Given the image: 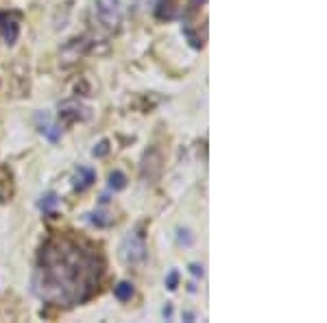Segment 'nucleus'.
Listing matches in <instances>:
<instances>
[{
  "label": "nucleus",
  "instance_id": "nucleus-3",
  "mask_svg": "<svg viewBox=\"0 0 327 323\" xmlns=\"http://www.w3.org/2000/svg\"><path fill=\"white\" fill-rule=\"evenodd\" d=\"M96 11L98 18L107 26H118L120 22V0H96Z\"/></svg>",
  "mask_w": 327,
  "mask_h": 323
},
{
  "label": "nucleus",
  "instance_id": "nucleus-6",
  "mask_svg": "<svg viewBox=\"0 0 327 323\" xmlns=\"http://www.w3.org/2000/svg\"><path fill=\"white\" fill-rule=\"evenodd\" d=\"M59 118H61L65 124H72V122H76V120H81L79 107H76V103H63L61 107H59Z\"/></svg>",
  "mask_w": 327,
  "mask_h": 323
},
{
  "label": "nucleus",
  "instance_id": "nucleus-1",
  "mask_svg": "<svg viewBox=\"0 0 327 323\" xmlns=\"http://www.w3.org/2000/svg\"><path fill=\"white\" fill-rule=\"evenodd\" d=\"M103 260L90 244L72 238H50L39 251L35 290L57 306H74L98 288Z\"/></svg>",
  "mask_w": 327,
  "mask_h": 323
},
{
  "label": "nucleus",
  "instance_id": "nucleus-10",
  "mask_svg": "<svg viewBox=\"0 0 327 323\" xmlns=\"http://www.w3.org/2000/svg\"><path fill=\"white\" fill-rule=\"evenodd\" d=\"M90 220L96 227H109L111 223H114V218H111L109 214H105V212H94V214H90Z\"/></svg>",
  "mask_w": 327,
  "mask_h": 323
},
{
  "label": "nucleus",
  "instance_id": "nucleus-13",
  "mask_svg": "<svg viewBox=\"0 0 327 323\" xmlns=\"http://www.w3.org/2000/svg\"><path fill=\"white\" fill-rule=\"evenodd\" d=\"M107 153H109V142L107 140L98 142V146H94V158H105Z\"/></svg>",
  "mask_w": 327,
  "mask_h": 323
},
{
  "label": "nucleus",
  "instance_id": "nucleus-17",
  "mask_svg": "<svg viewBox=\"0 0 327 323\" xmlns=\"http://www.w3.org/2000/svg\"><path fill=\"white\" fill-rule=\"evenodd\" d=\"M192 2H194V4H199V2H207V0H192Z\"/></svg>",
  "mask_w": 327,
  "mask_h": 323
},
{
  "label": "nucleus",
  "instance_id": "nucleus-5",
  "mask_svg": "<svg viewBox=\"0 0 327 323\" xmlns=\"http://www.w3.org/2000/svg\"><path fill=\"white\" fill-rule=\"evenodd\" d=\"M94 179H96V175H94L92 168H85V166H79V170H76L74 175V188L76 190H85L90 188L94 184Z\"/></svg>",
  "mask_w": 327,
  "mask_h": 323
},
{
  "label": "nucleus",
  "instance_id": "nucleus-7",
  "mask_svg": "<svg viewBox=\"0 0 327 323\" xmlns=\"http://www.w3.org/2000/svg\"><path fill=\"white\" fill-rule=\"evenodd\" d=\"M39 131H41V134H44L46 138H48L50 142H57L59 138H61V129L55 127V124H50V122H48V116H46V114H44V124H39Z\"/></svg>",
  "mask_w": 327,
  "mask_h": 323
},
{
  "label": "nucleus",
  "instance_id": "nucleus-15",
  "mask_svg": "<svg viewBox=\"0 0 327 323\" xmlns=\"http://www.w3.org/2000/svg\"><path fill=\"white\" fill-rule=\"evenodd\" d=\"M188 234H190L188 230H179V240H181V242H186V244H190V242H192V238H190Z\"/></svg>",
  "mask_w": 327,
  "mask_h": 323
},
{
  "label": "nucleus",
  "instance_id": "nucleus-14",
  "mask_svg": "<svg viewBox=\"0 0 327 323\" xmlns=\"http://www.w3.org/2000/svg\"><path fill=\"white\" fill-rule=\"evenodd\" d=\"M190 273H192L194 275V278H203V266H201V264H196V262H192V264H190Z\"/></svg>",
  "mask_w": 327,
  "mask_h": 323
},
{
  "label": "nucleus",
  "instance_id": "nucleus-16",
  "mask_svg": "<svg viewBox=\"0 0 327 323\" xmlns=\"http://www.w3.org/2000/svg\"><path fill=\"white\" fill-rule=\"evenodd\" d=\"M162 314L166 316V319H170V314H172V306H170V304H166V306H164V310H162Z\"/></svg>",
  "mask_w": 327,
  "mask_h": 323
},
{
  "label": "nucleus",
  "instance_id": "nucleus-2",
  "mask_svg": "<svg viewBox=\"0 0 327 323\" xmlns=\"http://www.w3.org/2000/svg\"><path fill=\"white\" fill-rule=\"evenodd\" d=\"M120 258L127 264H140L146 258L144 234H129L120 244Z\"/></svg>",
  "mask_w": 327,
  "mask_h": 323
},
{
  "label": "nucleus",
  "instance_id": "nucleus-12",
  "mask_svg": "<svg viewBox=\"0 0 327 323\" xmlns=\"http://www.w3.org/2000/svg\"><path fill=\"white\" fill-rule=\"evenodd\" d=\"M177 284H179V273H177V271H170L168 278H166V288H168V290H175Z\"/></svg>",
  "mask_w": 327,
  "mask_h": 323
},
{
  "label": "nucleus",
  "instance_id": "nucleus-8",
  "mask_svg": "<svg viewBox=\"0 0 327 323\" xmlns=\"http://www.w3.org/2000/svg\"><path fill=\"white\" fill-rule=\"evenodd\" d=\"M114 295H116V299H120V302H129V299L133 297V284L131 282H118L114 286Z\"/></svg>",
  "mask_w": 327,
  "mask_h": 323
},
{
  "label": "nucleus",
  "instance_id": "nucleus-9",
  "mask_svg": "<svg viewBox=\"0 0 327 323\" xmlns=\"http://www.w3.org/2000/svg\"><path fill=\"white\" fill-rule=\"evenodd\" d=\"M124 186H127V177H124V172L120 170H114L109 175V188L111 190H124Z\"/></svg>",
  "mask_w": 327,
  "mask_h": 323
},
{
  "label": "nucleus",
  "instance_id": "nucleus-11",
  "mask_svg": "<svg viewBox=\"0 0 327 323\" xmlns=\"http://www.w3.org/2000/svg\"><path fill=\"white\" fill-rule=\"evenodd\" d=\"M59 203V199H57V194L55 192H48V194H44L41 196V201H39V208L44 212H48V210H52V208H55Z\"/></svg>",
  "mask_w": 327,
  "mask_h": 323
},
{
  "label": "nucleus",
  "instance_id": "nucleus-4",
  "mask_svg": "<svg viewBox=\"0 0 327 323\" xmlns=\"http://www.w3.org/2000/svg\"><path fill=\"white\" fill-rule=\"evenodd\" d=\"M0 31L7 44H15L20 35V16L17 14H0Z\"/></svg>",
  "mask_w": 327,
  "mask_h": 323
}]
</instances>
